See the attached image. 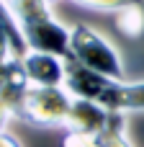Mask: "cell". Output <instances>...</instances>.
<instances>
[{
  "label": "cell",
  "instance_id": "cell-6",
  "mask_svg": "<svg viewBox=\"0 0 144 147\" xmlns=\"http://www.w3.org/2000/svg\"><path fill=\"white\" fill-rule=\"evenodd\" d=\"M113 116H116V111H108L106 106H100V103H95V101L75 98L64 129L80 132V134H90V137H98V134L113 121Z\"/></svg>",
  "mask_w": 144,
  "mask_h": 147
},
{
  "label": "cell",
  "instance_id": "cell-13",
  "mask_svg": "<svg viewBox=\"0 0 144 147\" xmlns=\"http://www.w3.org/2000/svg\"><path fill=\"white\" fill-rule=\"evenodd\" d=\"M93 145H95V137L80 134V132H70V129H67L64 142H62V147H93Z\"/></svg>",
  "mask_w": 144,
  "mask_h": 147
},
{
  "label": "cell",
  "instance_id": "cell-3",
  "mask_svg": "<svg viewBox=\"0 0 144 147\" xmlns=\"http://www.w3.org/2000/svg\"><path fill=\"white\" fill-rule=\"evenodd\" d=\"M72 96L70 90L62 88H33L26 93L18 119L36 124V127H67V116L72 109Z\"/></svg>",
  "mask_w": 144,
  "mask_h": 147
},
{
  "label": "cell",
  "instance_id": "cell-1",
  "mask_svg": "<svg viewBox=\"0 0 144 147\" xmlns=\"http://www.w3.org/2000/svg\"><path fill=\"white\" fill-rule=\"evenodd\" d=\"M28 49L49 52L70 62V28L57 21L52 3L46 0H5Z\"/></svg>",
  "mask_w": 144,
  "mask_h": 147
},
{
  "label": "cell",
  "instance_id": "cell-7",
  "mask_svg": "<svg viewBox=\"0 0 144 147\" xmlns=\"http://www.w3.org/2000/svg\"><path fill=\"white\" fill-rule=\"evenodd\" d=\"M98 103L124 116L144 111V80H108Z\"/></svg>",
  "mask_w": 144,
  "mask_h": 147
},
{
  "label": "cell",
  "instance_id": "cell-5",
  "mask_svg": "<svg viewBox=\"0 0 144 147\" xmlns=\"http://www.w3.org/2000/svg\"><path fill=\"white\" fill-rule=\"evenodd\" d=\"M28 90H31V83L23 70V62L21 59L0 62V109L10 119H18L21 103Z\"/></svg>",
  "mask_w": 144,
  "mask_h": 147
},
{
  "label": "cell",
  "instance_id": "cell-2",
  "mask_svg": "<svg viewBox=\"0 0 144 147\" xmlns=\"http://www.w3.org/2000/svg\"><path fill=\"white\" fill-rule=\"evenodd\" d=\"M70 62L90 72H98L108 80H124V57L119 47L85 23L70 28Z\"/></svg>",
  "mask_w": 144,
  "mask_h": 147
},
{
  "label": "cell",
  "instance_id": "cell-11",
  "mask_svg": "<svg viewBox=\"0 0 144 147\" xmlns=\"http://www.w3.org/2000/svg\"><path fill=\"white\" fill-rule=\"evenodd\" d=\"M95 142L100 147H134L129 142V137H126V116L124 114H116L113 121L95 137Z\"/></svg>",
  "mask_w": 144,
  "mask_h": 147
},
{
  "label": "cell",
  "instance_id": "cell-8",
  "mask_svg": "<svg viewBox=\"0 0 144 147\" xmlns=\"http://www.w3.org/2000/svg\"><path fill=\"white\" fill-rule=\"evenodd\" d=\"M108 85V78L98 75V72H90L75 62H67V80H64V88L70 90L72 98H85V101H100L103 90Z\"/></svg>",
  "mask_w": 144,
  "mask_h": 147
},
{
  "label": "cell",
  "instance_id": "cell-17",
  "mask_svg": "<svg viewBox=\"0 0 144 147\" xmlns=\"http://www.w3.org/2000/svg\"><path fill=\"white\" fill-rule=\"evenodd\" d=\"M93 147H100V145H98V142H95V145H93Z\"/></svg>",
  "mask_w": 144,
  "mask_h": 147
},
{
  "label": "cell",
  "instance_id": "cell-10",
  "mask_svg": "<svg viewBox=\"0 0 144 147\" xmlns=\"http://www.w3.org/2000/svg\"><path fill=\"white\" fill-rule=\"evenodd\" d=\"M116 16V28L126 39H142L144 36V0H137L126 5L124 10L113 13Z\"/></svg>",
  "mask_w": 144,
  "mask_h": 147
},
{
  "label": "cell",
  "instance_id": "cell-15",
  "mask_svg": "<svg viewBox=\"0 0 144 147\" xmlns=\"http://www.w3.org/2000/svg\"><path fill=\"white\" fill-rule=\"evenodd\" d=\"M8 119H10V116H8V114L0 109V132H5V124H8Z\"/></svg>",
  "mask_w": 144,
  "mask_h": 147
},
{
  "label": "cell",
  "instance_id": "cell-12",
  "mask_svg": "<svg viewBox=\"0 0 144 147\" xmlns=\"http://www.w3.org/2000/svg\"><path fill=\"white\" fill-rule=\"evenodd\" d=\"M72 3H77V5H82V8H93V10L119 13V10H124L126 5H131V3H137V0H72Z\"/></svg>",
  "mask_w": 144,
  "mask_h": 147
},
{
  "label": "cell",
  "instance_id": "cell-9",
  "mask_svg": "<svg viewBox=\"0 0 144 147\" xmlns=\"http://www.w3.org/2000/svg\"><path fill=\"white\" fill-rule=\"evenodd\" d=\"M28 44L10 13V8L5 5V0H0V62L8 59H23L28 54Z\"/></svg>",
  "mask_w": 144,
  "mask_h": 147
},
{
  "label": "cell",
  "instance_id": "cell-14",
  "mask_svg": "<svg viewBox=\"0 0 144 147\" xmlns=\"http://www.w3.org/2000/svg\"><path fill=\"white\" fill-rule=\"evenodd\" d=\"M0 147H21V142L10 132H0Z\"/></svg>",
  "mask_w": 144,
  "mask_h": 147
},
{
  "label": "cell",
  "instance_id": "cell-4",
  "mask_svg": "<svg viewBox=\"0 0 144 147\" xmlns=\"http://www.w3.org/2000/svg\"><path fill=\"white\" fill-rule=\"evenodd\" d=\"M23 70L33 88H62L67 80V59L49 52H28L23 59Z\"/></svg>",
  "mask_w": 144,
  "mask_h": 147
},
{
  "label": "cell",
  "instance_id": "cell-16",
  "mask_svg": "<svg viewBox=\"0 0 144 147\" xmlns=\"http://www.w3.org/2000/svg\"><path fill=\"white\" fill-rule=\"evenodd\" d=\"M46 3H57V0H46Z\"/></svg>",
  "mask_w": 144,
  "mask_h": 147
}]
</instances>
